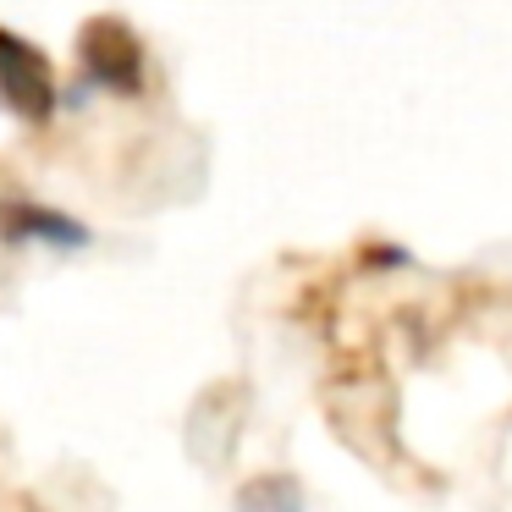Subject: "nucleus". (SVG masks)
<instances>
[{
    "label": "nucleus",
    "instance_id": "7ed1b4c3",
    "mask_svg": "<svg viewBox=\"0 0 512 512\" xmlns=\"http://www.w3.org/2000/svg\"><path fill=\"white\" fill-rule=\"evenodd\" d=\"M0 243L6 248H56V254H83L94 243L89 221L56 210L39 199H0Z\"/></svg>",
    "mask_w": 512,
    "mask_h": 512
},
{
    "label": "nucleus",
    "instance_id": "f257e3e1",
    "mask_svg": "<svg viewBox=\"0 0 512 512\" xmlns=\"http://www.w3.org/2000/svg\"><path fill=\"white\" fill-rule=\"evenodd\" d=\"M78 72L89 89L116 94V100H138L149 89V50L127 17L100 12L78 28Z\"/></svg>",
    "mask_w": 512,
    "mask_h": 512
},
{
    "label": "nucleus",
    "instance_id": "f03ea898",
    "mask_svg": "<svg viewBox=\"0 0 512 512\" xmlns=\"http://www.w3.org/2000/svg\"><path fill=\"white\" fill-rule=\"evenodd\" d=\"M0 111L28 127H45L61 111V83L50 56L12 28H0Z\"/></svg>",
    "mask_w": 512,
    "mask_h": 512
}]
</instances>
